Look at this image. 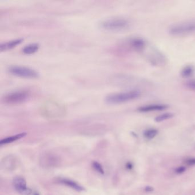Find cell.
<instances>
[{
  "label": "cell",
  "instance_id": "obj_1",
  "mask_svg": "<svg viewBox=\"0 0 195 195\" xmlns=\"http://www.w3.org/2000/svg\"><path fill=\"white\" fill-rule=\"evenodd\" d=\"M140 96V92L137 90L117 93L107 96L105 101L109 104H118L136 100Z\"/></svg>",
  "mask_w": 195,
  "mask_h": 195
},
{
  "label": "cell",
  "instance_id": "obj_10",
  "mask_svg": "<svg viewBox=\"0 0 195 195\" xmlns=\"http://www.w3.org/2000/svg\"><path fill=\"white\" fill-rule=\"evenodd\" d=\"M26 133H22L17 134H15L14 136H10V137H7L6 139L2 140L0 141V144L5 145L9 144V143H11L12 142H13V141L18 140L24 137V136H26Z\"/></svg>",
  "mask_w": 195,
  "mask_h": 195
},
{
  "label": "cell",
  "instance_id": "obj_7",
  "mask_svg": "<svg viewBox=\"0 0 195 195\" xmlns=\"http://www.w3.org/2000/svg\"><path fill=\"white\" fill-rule=\"evenodd\" d=\"M22 41H23V39H21L10 41L7 42L2 43V44L0 45V51H9V50L13 49V48H15V46L20 45L21 43H22Z\"/></svg>",
  "mask_w": 195,
  "mask_h": 195
},
{
  "label": "cell",
  "instance_id": "obj_4",
  "mask_svg": "<svg viewBox=\"0 0 195 195\" xmlns=\"http://www.w3.org/2000/svg\"><path fill=\"white\" fill-rule=\"evenodd\" d=\"M8 71L12 75L22 78H35L39 76L36 70L25 66H12L8 69Z\"/></svg>",
  "mask_w": 195,
  "mask_h": 195
},
{
  "label": "cell",
  "instance_id": "obj_20",
  "mask_svg": "<svg viewBox=\"0 0 195 195\" xmlns=\"http://www.w3.org/2000/svg\"><path fill=\"white\" fill-rule=\"evenodd\" d=\"M153 190V189L151 187H146L145 188V191H147V192H151V191H152Z\"/></svg>",
  "mask_w": 195,
  "mask_h": 195
},
{
  "label": "cell",
  "instance_id": "obj_6",
  "mask_svg": "<svg viewBox=\"0 0 195 195\" xmlns=\"http://www.w3.org/2000/svg\"><path fill=\"white\" fill-rule=\"evenodd\" d=\"M13 185L15 189L23 195H29L31 192L30 190L26 187V182L25 180L21 177H17L13 180Z\"/></svg>",
  "mask_w": 195,
  "mask_h": 195
},
{
  "label": "cell",
  "instance_id": "obj_19",
  "mask_svg": "<svg viewBox=\"0 0 195 195\" xmlns=\"http://www.w3.org/2000/svg\"><path fill=\"white\" fill-rule=\"evenodd\" d=\"M186 163L189 165H195V158H188V159L186 160Z\"/></svg>",
  "mask_w": 195,
  "mask_h": 195
},
{
  "label": "cell",
  "instance_id": "obj_13",
  "mask_svg": "<svg viewBox=\"0 0 195 195\" xmlns=\"http://www.w3.org/2000/svg\"><path fill=\"white\" fill-rule=\"evenodd\" d=\"M157 134V130H156L155 129H149L145 131L144 133V136L146 139L150 140L156 137Z\"/></svg>",
  "mask_w": 195,
  "mask_h": 195
},
{
  "label": "cell",
  "instance_id": "obj_5",
  "mask_svg": "<svg viewBox=\"0 0 195 195\" xmlns=\"http://www.w3.org/2000/svg\"><path fill=\"white\" fill-rule=\"evenodd\" d=\"M29 97V94L26 91H18L6 94L3 96L2 100L5 103L15 104L23 103L28 99Z\"/></svg>",
  "mask_w": 195,
  "mask_h": 195
},
{
  "label": "cell",
  "instance_id": "obj_14",
  "mask_svg": "<svg viewBox=\"0 0 195 195\" xmlns=\"http://www.w3.org/2000/svg\"><path fill=\"white\" fill-rule=\"evenodd\" d=\"M173 117V114L170 113H164L162 114V115L158 116L155 118V121L156 122H161L163 121L168 120L170 118Z\"/></svg>",
  "mask_w": 195,
  "mask_h": 195
},
{
  "label": "cell",
  "instance_id": "obj_16",
  "mask_svg": "<svg viewBox=\"0 0 195 195\" xmlns=\"http://www.w3.org/2000/svg\"><path fill=\"white\" fill-rule=\"evenodd\" d=\"M93 166L94 168L97 170L98 172H99L100 173L103 174L104 173V170L103 168H102L101 165L99 163H98L97 162H94L93 163Z\"/></svg>",
  "mask_w": 195,
  "mask_h": 195
},
{
  "label": "cell",
  "instance_id": "obj_2",
  "mask_svg": "<svg viewBox=\"0 0 195 195\" xmlns=\"http://www.w3.org/2000/svg\"><path fill=\"white\" fill-rule=\"evenodd\" d=\"M100 26L104 30L106 31L120 32L127 29L129 26V22L124 18H110L101 22Z\"/></svg>",
  "mask_w": 195,
  "mask_h": 195
},
{
  "label": "cell",
  "instance_id": "obj_3",
  "mask_svg": "<svg viewBox=\"0 0 195 195\" xmlns=\"http://www.w3.org/2000/svg\"><path fill=\"white\" fill-rule=\"evenodd\" d=\"M169 32L172 36H182L195 33V21L180 22L172 26Z\"/></svg>",
  "mask_w": 195,
  "mask_h": 195
},
{
  "label": "cell",
  "instance_id": "obj_12",
  "mask_svg": "<svg viewBox=\"0 0 195 195\" xmlns=\"http://www.w3.org/2000/svg\"><path fill=\"white\" fill-rule=\"evenodd\" d=\"M131 45L134 49L140 50L144 48L145 42L140 39H135L131 41Z\"/></svg>",
  "mask_w": 195,
  "mask_h": 195
},
{
  "label": "cell",
  "instance_id": "obj_9",
  "mask_svg": "<svg viewBox=\"0 0 195 195\" xmlns=\"http://www.w3.org/2000/svg\"><path fill=\"white\" fill-rule=\"evenodd\" d=\"M39 45L38 44H30L26 45L22 49V52L24 54L30 55L37 52V51L39 49Z\"/></svg>",
  "mask_w": 195,
  "mask_h": 195
},
{
  "label": "cell",
  "instance_id": "obj_15",
  "mask_svg": "<svg viewBox=\"0 0 195 195\" xmlns=\"http://www.w3.org/2000/svg\"><path fill=\"white\" fill-rule=\"evenodd\" d=\"M193 73H194V68L192 66H188L183 69L182 74L184 77H189L192 75Z\"/></svg>",
  "mask_w": 195,
  "mask_h": 195
},
{
  "label": "cell",
  "instance_id": "obj_17",
  "mask_svg": "<svg viewBox=\"0 0 195 195\" xmlns=\"http://www.w3.org/2000/svg\"><path fill=\"white\" fill-rule=\"evenodd\" d=\"M186 85L188 88L195 91V80H191L187 82Z\"/></svg>",
  "mask_w": 195,
  "mask_h": 195
},
{
  "label": "cell",
  "instance_id": "obj_8",
  "mask_svg": "<svg viewBox=\"0 0 195 195\" xmlns=\"http://www.w3.org/2000/svg\"><path fill=\"white\" fill-rule=\"evenodd\" d=\"M167 108L165 105L162 104H152L141 107L139 109V111L141 112H149L153 111H160L164 110Z\"/></svg>",
  "mask_w": 195,
  "mask_h": 195
},
{
  "label": "cell",
  "instance_id": "obj_11",
  "mask_svg": "<svg viewBox=\"0 0 195 195\" xmlns=\"http://www.w3.org/2000/svg\"><path fill=\"white\" fill-rule=\"evenodd\" d=\"M60 182L61 183L65 184V185H66L67 186L71 187L72 188L75 189L76 191H80L83 190V188L81 187L78 184H77L76 182H74L73 181L68 180V179H62V180H60Z\"/></svg>",
  "mask_w": 195,
  "mask_h": 195
},
{
  "label": "cell",
  "instance_id": "obj_18",
  "mask_svg": "<svg viewBox=\"0 0 195 195\" xmlns=\"http://www.w3.org/2000/svg\"><path fill=\"white\" fill-rule=\"evenodd\" d=\"M185 170H186V168L185 167H183V166L179 167L176 169V173L177 174L182 173L185 171Z\"/></svg>",
  "mask_w": 195,
  "mask_h": 195
}]
</instances>
